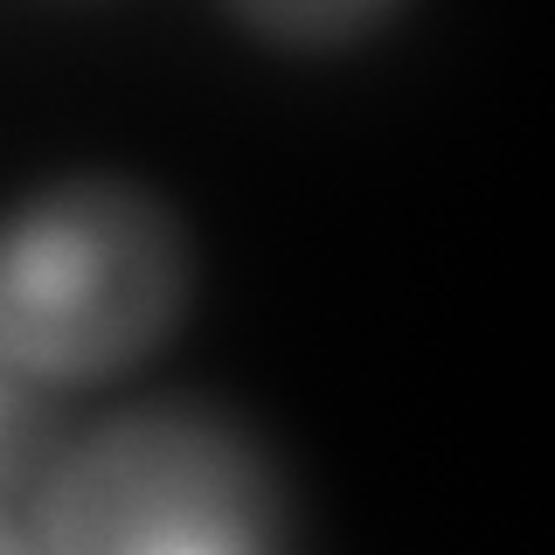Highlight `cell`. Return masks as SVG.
Listing matches in <instances>:
<instances>
[{
    "instance_id": "obj_3",
    "label": "cell",
    "mask_w": 555,
    "mask_h": 555,
    "mask_svg": "<svg viewBox=\"0 0 555 555\" xmlns=\"http://www.w3.org/2000/svg\"><path fill=\"white\" fill-rule=\"evenodd\" d=\"M222 14L285 56H340V49L369 42L375 28H389L403 8L396 0H230Z\"/></svg>"
},
{
    "instance_id": "obj_5",
    "label": "cell",
    "mask_w": 555,
    "mask_h": 555,
    "mask_svg": "<svg viewBox=\"0 0 555 555\" xmlns=\"http://www.w3.org/2000/svg\"><path fill=\"white\" fill-rule=\"evenodd\" d=\"M0 555H28V534H22V520H8V514H0Z\"/></svg>"
},
{
    "instance_id": "obj_1",
    "label": "cell",
    "mask_w": 555,
    "mask_h": 555,
    "mask_svg": "<svg viewBox=\"0 0 555 555\" xmlns=\"http://www.w3.org/2000/svg\"><path fill=\"white\" fill-rule=\"evenodd\" d=\"M195 292V222L132 167H63L0 202V361L42 396L132 375Z\"/></svg>"
},
{
    "instance_id": "obj_4",
    "label": "cell",
    "mask_w": 555,
    "mask_h": 555,
    "mask_svg": "<svg viewBox=\"0 0 555 555\" xmlns=\"http://www.w3.org/2000/svg\"><path fill=\"white\" fill-rule=\"evenodd\" d=\"M35 451H42V389H28V382L0 361V493L28 479Z\"/></svg>"
},
{
    "instance_id": "obj_2",
    "label": "cell",
    "mask_w": 555,
    "mask_h": 555,
    "mask_svg": "<svg viewBox=\"0 0 555 555\" xmlns=\"http://www.w3.org/2000/svg\"><path fill=\"white\" fill-rule=\"evenodd\" d=\"M22 534L28 555H299V479L257 416L167 389L77 430Z\"/></svg>"
}]
</instances>
